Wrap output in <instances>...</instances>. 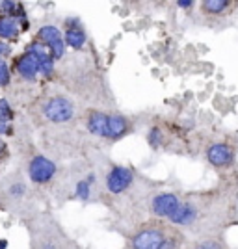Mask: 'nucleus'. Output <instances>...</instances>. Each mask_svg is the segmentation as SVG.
I'll return each mask as SVG.
<instances>
[{"label":"nucleus","mask_w":238,"mask_h":249,"mask_svg":"<svg viewBox=\"0 0 238 249\" xmlns=\"http://www.w3.org/2000/svg\"><path fill=\"white\" fill-rule=\"evenodd\" d=\"M13 117V110H11V106L8 104L6 99H0V119L2 121H8Z\"/></svg>","instance_id":"obj_19"},{"label":"nucleus","mask_w":238,"mask_h":249,"mask_svg":"<svg viewBox=\"0 0 238 249\" xmlns=\"http://www.w3.org/2000/svg\"><path fill=\"white\" fill-rule=\"evenodd\" d=\"M28 52L36 56V60H37V63H39V69H41V73L49 76V74L52 73V69H54V58H52L51 51H49V49H47L43 43L34 41L30 45Z\"/></svg>","instance_id":"obj_10"},{"label":"nucleus","mask_w":238,"mask_h":249,"mask_svg":"<svg viewBox=\"0 0 238 249\" xmlns=\"http://www.w3.org/2000/svg\"><path fill=\"white\" fill-rule=\"evenodd\" d=\"M173 231L175 227L166 225L164 221H151L134 232L130 238V249H160Z\"/></svg>","instance_id":"obj_3"},{"label":"nucleus","mask_w":238,"mask_h":249,"mask_svg":"<svg viewBox=\"0 0 238 249\" xmlns=\"http://www.w3.org/2000/svg\"><path fill=\"white\" fill-rule=\"evenodd\" d=\"M54 173H56L54 162L49 160V158H45V156H34L30 160V164H28V175L37 184L49 182L54 177Z\"/></svg>","instance_id":"obj_9"},{"label":"nucleus","mask_w":238,"mask_h":249,"mask_svg":"<svg viewBox=\"0 0 238 249\" xmlns=\"http://www.w3.org/2000/svg\"><path fill=\"white\" fill-rule=\"evenodd\" d=\"M184 249H233L227 244L225 236H201L186 242Z\"/></svg>","instance_id":"obj_12"},{"label":"nucleus","mask_w":238,"mask_h":249,"mask_svg":"<svg viewBox=\"0 0 238 249\" xmlns=\"http://www.w3.org/2000/svg\"><path fill=\"white\" fill-rule=\"evenodd\" d=\"M8 54H11V47L8 43L0 41V56H8Z\"/></svg>","instance_id":"obj_21"},{"label":"nucleus","mask_w":238,"mask_h":249,"mask_svg":"<svg viewBox=\"0 0 238 249\" xmlns=\"http://www.w3.org/2000/svg\"><path fill=\"white\" fill-rule=\"evenodd\" d=\"M8 84H10V69L0 60V86H8Z\"/></svg>","instance_id":"obj_20"},{"label":"nucleus","mask_w":238,"mask_h":249,"mask_svg":"<svg viewBox=\"0 0 238 249\" xmlns=\"http://www.w3.org/2000/svg\"><path fill=\"white\" fill-rule=\"evenodd\" d=\"M128 132V121L127 117L119 114L110 115V121H108V140H119Z\"/></svg>","instance_id":"obj_15"},{"label":"nucleus","mask_w":238,"mask_h":249,"mask_svg":"<svg viewBox=\"0 0 238 249\" xmlns=\"http://www.w3.org/2000/svg\"><path fill=\"white\" fill-rule=\"evenodd\" d=\"M4 151H6V145H4V142H2V140H0V155H2V153H4Z\"/></svg>","instance_id":"obj_25"},{"label":"nucleus","mask_w":238,"mask_h":249,"mask_svg":"<svg viewBox=\"0 0 238 249\" xmlns=\"http://www.w3.org/2000/svg\"><path fill=\"white\" fill-rule=\"evenodd\" d=\"M147 142L153 149H158V147L164 143V132L160 126H151L149 132H147Z\"/></svg>","instance_id":"obj_17"},{"label":"nucleus","mask_w":238,"mask_h":249,"mask_svg":"<svg viewBox=\"0 0 238 249\" xmlns=\"http://www.w3.org/2000/svg\"><path fill=\"white\" fill-rule=\"evenodd\" d=\"M8 128H10V126H8V123H6V121H2V119H0V134H4V132H10V130H8Z\"/></svg>","instance_id":"obj_23"},{"label":"nucleus","mask_w":238,"mask_h":249,"mask_svg":"<svg viewBox=\"0 0 238 249\" xmlns=\"http://www.w3.org/2000/svg\"><path fill=\"white\" fill-rule=\"evenodd\" d=\"M132 182H134V171L130 167L114 166L106 177V190L114 196H119V194L127 192Z\"/></svg>","instance_id":"obj_7"},{"label":"nucleus","mask_w":238,"mask_h":249,"mask_svg":"<svg viewBox=\"0 0 238 249\" xmlns=\"http://www.w3.org/2000/svg\"><path fill=\"white\" fill-rule=\"evenodd\" d=\"M17 34H19V28H17L15 19H11V17L0 19V37L2 39H17Z\"/></svg>","instance_id":"obj_16"},{"label":"nucleus","mask_w":238,"mask_h":249,"mask_svg":"<svg viewBox=\"0 0 238 249\" xmlns=\"http://www.w3.org/2000/svg\"><path fill=\"white\" fill-rule=\"evenodd\" d=\"M17 73L21 74L24 80H36V76H37V73H41V69H39V63H37L34 54L24 52L17 60Z\"/></svg>","instance_id":"obj_11"},{"label":"nucleus","mask_w":238,"mask_h":249,"mask_svg":"<svg viewBox=\"0 0 238 249\" xmlns=\"http://www.w3.org/2000/svg\"><path fill=\"white\" fill-rule=\"evenodd\" d=\"M37 41L43 43L49 51H51L54 60H60L65 54V39H63L62 32L56 26H43L37 32Z\"/></svg>","instance_id":"obj_8"},{"label":"nucleus","mask_w":238,"mask_h":249,"mask_svg":"<svg viewBox=\"0 0 238 249\" xmlns=\"http://www.w3.org/2000/svg\"><path fill=\"white\" fill-rule=\"evenodd\" d=\"M6 246H8V242L6 240H0V249H6Z\"/></svg>","instance_id":"obj_24"},{"label":"nucleus","mask_w":238,"mask_h":249,"mask_svg":"<svg viewBox=\"0 0 238 249\" xmlns=\"http://www.w3.org/2000/svg\"><path fill=\"white\" fill-rule=\"evenodd\" d=\"M181 205V196L175 192H160L155 197L151 199V212L156 218L160 219H169L175 216L177 208Z\"/></svg>","instance_id":"obj_6"},{"label":"nucleus","mask_w":238,"mask_h":249,"mask_svg":"<svg viewBox=\"0 0 238 249\" xmlns=\"http://www.w3.org/2000/svg\"><path fill=\"white\" fill-rule=\"evenodd\" d=\"M238 4L231 0H205L199 4V13L210 22H225L237 11Z\"/></svg>","instance_id":"obj_4"},{"label":"nucleus","mask_w":238,"mask_h":249,"mask_svg":"<svg viewBox=\"0 0 238 249\" xmlns=\"http://www.w3.org/2000/svg\"><path fill=\"white\" fill-rule=\"evenodd\" d=\"M92 180H93V177H90L86 180H80L76 184V188H74V196L78 199H82V201H88L90 194H92Z\"/></svg>","instance_id":"obj_18"},{"label":"nucleus","mask_w":238,"mask_h":249,"mask_svg":"<svg viewBox=\"0 0 238 249\" xmlns=\"http://www.w3.org/2000/svg\"><path fill=\"white\" fill-rule=\"evenodd\" d=\"M177 6H179V8H184V10H190V8H194V2H190V0H181V2H177Z\"/></svg>","instance_id":"obj_22"},{"label":"nucleus","mask_w":238,"mask_h":249,"mask_svg":"<svg viewBox=\"0 0 238 249\" xmlns=\"http://www.w3.org/2000/svg\"><path fill=\"white\" fill-rule=\"evenodd\" d=\"M63 39H65V45H69L71 49H76V51L86 45V32L78 24V21H67V30H65Z\"/></svg>","instance_id":"obj_13"},{"label":"nucleus","mask_w":238,"mask_h":249,"mask_svg":"<svg viewBox=\"0 0 238 249\" xmlns=\"http://www.w3.org/2000/svg\"><path fill=\"white\" fill-rule=\"evenodd\" d=\"M205 160L210 167L223 171L225 175L235 173L237 167V143L229 138H218L208 142L205 147Z\"/></svg>","instance_id":"obj_2"},{"label":"nucleus","mask_w":238,"mask_h":249,"mask_svg":"<svg viewBox=\"0 0 238 249\" xmlns=\"http://www.w3.org/2000/svg\"><path fill=\"white\" fill-rule=\"evenodd\" d=\"M238 221V173L221 178L218 186L181 196V205L169 225L188 229L201 236H223Z\"/></svg>","instance_id":"obj_1"},{"label":"nucleus","mask_w":238,"mask_h":249,"mask_svg":"<svg viewBox=\"0 0 238 249\" xmlns=\"http://www.w3.org/2000/svg\"><path fill=\"white\" fill-rule=\"evenodd\" d=\"M108 121H110V115L103 114V112H93L88 119V130L95 136H101V138H108Z\"/></svg>","instance_id":"obj_14"},{"label":"nucleus","mask_w":238,"mask_h":249,"mask_svg":"<svg viewBox=\"0 0 238 249\" xmlns=\"http://www.w3.org/2000/svg\"><path fill=\"white\" fill-rule=\"evenodd\" d=\"M43 115L52 123H65L74 115V106L65 97H51L43 104Z\"/></svg>","instance_id":"obj_5"}]
</instances>
